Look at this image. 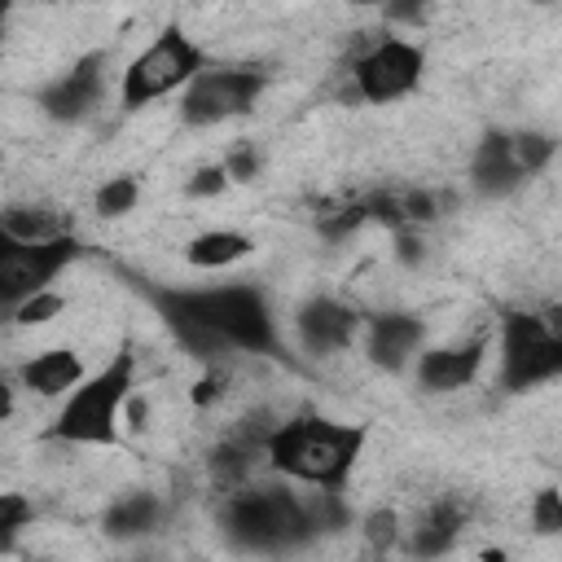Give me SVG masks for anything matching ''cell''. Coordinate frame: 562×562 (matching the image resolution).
I'll list each match as a JSON object with an SVG mask.
<instances>
[{"instance_id": "cell-7", "label": "cell", "mask_w": 562, "mask_h": 562, "mask_svg": "<svg viewBox=\"0 0 562 562\" xmlns=\"http://www.w3.org/2000/svg\"><path fill=\"white\" fill-rule=\"evenodd\" d=\"M268 88V75L259 66H211V70H198L189 83H184V97H180V119L189 127H215V123H228L237 114H246L259 92Z\"/></svg>"}, {"instance_id": "cell-30", "label": "cell", "mask_w": 562, "mask_h": 562, "mask_svg": "<svg viewBox=\"0 0 562 562\" xmlns=\"http://www.w3.org/2000/svg\"><path fill=\"white\" fill-rule=\"evenodd\" d=\"M439 4V0H386V18L391 22H422V13Z\"/></svg>"}, {"instance_id": "cell-31", "label": "cell", "mask_w": 562, "mask_h": 562, "mask_svg": "<svg viewBox=\"0 0 562 562\" xmlns=\"http://www.w3.org/2000/svg\"><path fill=\"white\" fill-rule=\"evenodd\" d=\"M220 391H224V378H220V373H206V378L198 382V391H193V400H198V404H206V400H215Z\"/></svg>"}, {"instance_id": "cell-19", "label": "cell", "mask_w": 562, "mask_h": 562, "mask_svg": "<svg viewBox=\"0 0 562 562\" xmlns=\"http://www.w3.org/2000/svg\"><path fill=\"white\" fill-rule=\"evenodd\" d=\"M250 237L246 233H233V228H211V233H198L189 246H184V259L193 268H228L237 259L250 255Z\"/></svg>"}, {"instance_id": "cell-21", "label": "cell", "mask_w": 562, "mask_h": 562, "mask_svg": "<svg viewBox=\"0 0 562 562\" xmlns=\"http://www.w3.org/2000/svg\"><path fill=\"white\" fill-rule=\"evenodd\" d=\"M136 198H140V184L132 176H114L97 189V211L101 215H127L136 206Z\"/></svg>"}, {"instance_id": "cell-24", "label": "cell", "mask_w": 562, "mask_h": 562, "mask_svg": "<svg viewBox=\"0 0 562 562\" xmlns=\"http://www.w3.org/2000/svg\"><path fill=\"white\" fill-rule=\"evenodd\" d=\"M61 294H53V290H40V294H31V299H22L18 307H13V321L18 325H44L48 316H57L61 312Z\"/></svg>"}, {"instance_id": "cell-26", "label": "cell", "mask_w": 562, "mask_h": 562, "mask_svg": "<svg viewBox=\"0 0 562 562\" xmlns=\"http://www.w3.org/2000/svg\"><path fill=\"white\" fill-rule=\"evenodd\" d=\"M228 167H202V171H193V180L184 184V193L189 198H215V193H224L228 189Z\"/></svg>"}, {"instance_id": "cell-13", "label": "cell", "mask_w": 562, "mask_h": 562, "mask_svg": "<svg viewBox=\"0 0 562 562\" xmlns=\"http://www.w3.org/2000/svg\"><path fill=\"white\" fill-rule=\"evenodd\" d=\"M422 338H426L422 316H413V312H378V316L369 321L364 351H369V360H373L378 369L395 373V369L408 364V356L422 347Z\"/></svg>"}, {"instance_id": "cell-25", "label": "cell", "mask_w": 562, "mask_h": 562, "mask_svg": "<svg viewBox=\"0 0 562 562\" xmlns=\"http://www.w3.org/2000/svg\"><path fill=\"white\" fill-rule=\"evenodd\" d=\"M395 536H400V518H395V509H373V514L364 518V540H369L373 553H386V549L395 544Z\"/></svg>"}, {"instance_id": "cell-22", "label": "cell", "mask_w": 562, "mask_h": 562, "mask_svg": "<svg viewBox=\"0 0 562 562\" xmlns=\"http://www.w3.org/2000/svg\"><path fill=\"white\" fill-rule=\"evenodd\" d=\"M553 149H558V140L544 136V132H514V154H518V162H522L527 176H536L553 158Z\"/></svg>"}, {"instance_id": "cell-4", "label": "cell", "mask_w": 562, "mask_h": 562, "mask_svg": "<svg viewBox=\"0 0 562 562\" xmlns=\"http://www.w3.org/2000/svg\"><path fill=\"white\" fill-rule=\"evenodd\" d=\"M132 382H136V356L123 347L101 373H92L88 382H79L70 391V400L57 413V422L48 426V439L114 448L119 443V413H123V404L132 395Z\"/></svg>"}, {"instance_id": "cell-28", "label": "cell", "mask_w": 562, "mask_h": 562, "mask_svg": "<svg viewBox=\"0 0 562 562\" xmlns=\"http://www.w3.org/2000/svg\"><path fill=\"white\" fill-rule=\"evenodd\" d=\"M224 167H228L233 180H255V176H259V149H255V145H237Z\"/></svg>"}, {"instance_id": "cell-5", "label": "cell", "mask_w": 562, "mask_h": 562, "mask_svg": "<svg viewBox=\"0 0 562 562\" xmlns=\"http://www.w3.org/2000/svg\"><path fill=\"white\" fill-rule=\"evenodd\" d=\"M562 378V303L540 312H505L501 321V386L527 391Z\"/></svg>"}, {"instance_id": "cell-16", "label": "cell", "mask_w": 562, "mask_h": 562, "mask_svg": "<svg viewBox=\"0 0 562 562\" xmlns=\"http://www.w3.org/2000/svg\"><path fill=\"white\" fill-rule=\"evenodd\" d=\"M364 211L391 228H422L439 215V198L430 189H378L364 198Z\"/></svg>"}, {"instance_id": "cell-18", "label": "cell", "mask_w": 562, "mask_h": 562, "mask_svg": "<svg viewBox=\"0 0 562 562\" xmlns=\"http://www.w3.org/2000/svg\"><path fill=\"white\" fill-rule=\"evenodd\" d=\"M158 522H162V501H158L154 492H127V496H119V501L105 509V518H101L105 536H114V540L149 536Z\"/></svg>"}, {"instance_id": "cell-8", "label": "cell", "mask_w": 562, "mask_h": 562, "mask_svg": "<svg viewBox=\"0 0 562 562\" xmlns=\"http://www.w3.org/2000/svg\"><path fill=\"white\" fill-rule=\"evenodd\" d=\"M83 255V241L75 233H61V237H48V241H22V237H9L0 241V299L4 307L13 312L22 299L40 294L53 285V277L75 263Z\"/></svg>"}, {"instance_id": "cell-1", "label": "cell", "mask_w": 562, "mask_h": 562, "mask_svg": "<svg viewBox=\"0 0 562 562\" xmlns=\"http://www.w3.org/2000/svg\"><path fill=\"white\" fill-rule=\"evenodd\" d=\"M149 303L171 325L180 347L198 360H220L224 347L285 360V347L277 342V329H272V312L255 285H215V290L154 285Z\"/></svg>"}, {"instance_id": "cell-6", "label": "cell", "mask_w": 562, "mask_h": 562, "mask_svg": "<svg viewBox=\"0 0 562 562\" xmlns=\"http://www.w3.org/2000/svg\"><path fill=\"white\" fill-rule=\"evenodd\" d=\"M202 70V48L180 31V26H167L149 48H140V57H132V66L123 70V83H119V97H123V110H140L167 92H176L180 83H189L193 75Z\"/></svg>"}, {"instance_id": "cell-23", "label": "cell", "mask_w": 562, "mask_h": 562, "mask_svg": "<svg viewBox=\"0 0 562 562\" xmlns=\"http://www.w3.org/2000/svg\"><path fill=\"white\" fill-rule=\"evenodd\" d=\"M531 527L540 536H562V492L558 487L536 492V501H531Z\"/></svg>"}, {"instance_id": "cell-27", "label": "cell", "mask_w": 562, "mask_h": 562, "mask_svg": "<svg viewBox=\"0 0 562 562\" xmlns=\"http://www.w3.org/2000/svg\"><path fill=\"white\" fill-rule=\"evenodd\" d=\"M26 518H31V505H26L18 492H9V496L0 501V544H9Z\"/></svg>"}, {"instance_id": "cell-14", "label": "cell", "mask_w": 562, "mask_h": 562, "mask_svg": "<svg viewBox=\"0 0 562 562\" xmlns=\"http://www.w3.org/2000/svg\"><path fill=\"white\" fill-rule=\"evenodd\" d=\"M527 180L518 154H514V136L509 132H487L470 158V184L483 198H505Z\"/></svg>"}, {"instance_id": "cell-29", "label": "cell", "mask_w": 562, "mask_h": 562, "mask_svg": "<svg viewBox=\"0 0 562 562\" xmlns=\"http://www.w3.org/2000/svg\"><path fill=\"white\" fill-rule=\"evenodd\" d=\"M395 255H400L404 263H422V255H426L422 233H417V228H395Z\"/></svg>"}, {"instance_id": "cell-3", "label": "cell", "mask_w": 562, "mask_h": 562, "mask_svg": "<svg viewBox=\"0 0 562 562\" xmlns=\"http://www.w3.org/2000/svg\"><path fill=\"white\" fill-rule=\"evenodd\" d=\"M364 426H342L329 417H290L268 435V465L312 483V487H342L351 465L360 461Z\"/></svg>"}, {"instance_id": "cell-15", "label": "cell", "mask_w": 562, "mask_h": 562, "mask_svg": "<svg viewBox=\"0 0 562 562\" xmlns=\"http://www.w3.org/2000/svg\"><path fill=\"white\" fill-rule=\"evenodd\" d=\"M465 518H470V505H465V501H457V496H439V501H430V505L417 514L408 553H422V558H439V553H448V549L457 544Z\"/></svg>"}, {"instance_id": "cell-12", "label": "cell", "mask_w": 562, "mask_h": 562, "mask_svg": "<svg viewBox=\"0 0 562 562\" xmlns=\"http://www.w3.org/2000/svg\"><path fill=\"white\" fill-rule=\"evenodd\" d=\"M483 351H487L483 338L448 342V347L426 351L422 364H417V382H422V391H430V395H448V391L470 386V382L479 378V369H483Z\"/></svg>"}, {"instance_id": "cell-10", "label": "cell", "mask_w": 562, "mask_h": 562, "mask_svg": "<svg viewBox=\"0 0 562 562\" xmlns=\"http://www.w3.org/2000/svg\"><path fill=\"white\" fill-rule=\"evenodd\" d=\"M101 92H105V53L92 48L66 75H57L53 83H44L40 97H35V105L48 119H57V123H79V119H88L101 105Z\"/></svg>"}, {"instance_id": "cell-17", "label": "cell", "mask_w": 562, "mask_h": 562, "mask_svg": "<svg viewBox=\"0 0 562 562\" xmlns=\"http://www.w3.org/2000/svg\"><path fill=\"white\" fill-rule=\"evenodd\" d=\"M18 378H22V386L35 391V395H66L70 386H79L83 360H79V351H70V347H53V351H40L35 360H26Z\"/></svg>"}, {"instance_id": "cell-20", "label": "cell", "mask_w": 562, "mask_h": 562, "mask_svg": "<svg viewBox=\"0 0 562 562\" xmlns=\"http://www.w3.org/2000/svg\"><path fill=\"white\" fill-rule=\"evenodd\" d=\"M4 233L22 237V241H48V237H61L70 228L53 206H9L4 211Z\"/></svg>"}, {"instance_id": "cell-11", "label": "cell", "mask_w": 562, "mask_h": 562, "mask_svg": "<svg viewBox=\"0 0 562 562\" xmlns=\"http://www.w3.org/2000/svg\"><path fill=\"white\" fill-rule=\"evenodd\" d=\"M294 325H299V338H303V347H307L312 356H334V351H342V347L356 338L360 312L347 307V303H338V299H325V294H321V299H307V303L299 307Z\"/></svg>"}, {"instance_id": "cell-9", "label": "cell", "mask_w": 562, "mask_h": 562, "mask_svg": "<svg viewBox=\"0 0 562 562\" xmlns=\"http://www.w3.org/2000/svg\"><path fill=\"white\" fill-rule=\"evenodd\" d=\"M422 70H426V53L408 40H378L369 53H360L351 61V79H356V92L364 101H400L404 92H413L422 83Z\"/></svg>"}, {"instance_id": "cell-32", "label": "cell", "mask_w": 562, "mask_h": 562, "mask_svg": "<svg viewBox=\"0 0 562 562\" xmlns=\"http://www.w3.org/2000/svg\"><path fill=\"white\" fill-rule=\"evenodd\" d=\"M351 4H382V0H351Z\"/></svg>"}, {"instance_id": "cell-2", "label": "cell", "mask_w": 562, "mask_h": 562, "mask_svg": "<svg viewBox=\"0 0 562 562\" xmlns=\"http://www.w3.org/2000/svg\"><path fill=\"white\" fill-rule=\"evenodd\" d=\"M220 531L250 553H285L307 544L321 527L312 518V505L277 483H241L228 487L220 505Z\"/></svg>"}]
</instances>
